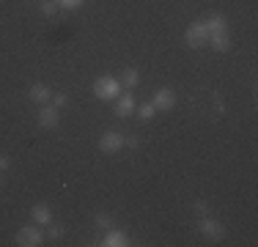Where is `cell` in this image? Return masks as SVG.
Here are the masks:
<instances>
[{
    "instance_id": "e0dca14e",
    "label": "cell",
    "mask_w": 258,
    "mask_h": 247,
    "mask_svg": "<svg viewBox=\"0 0 258 247\" xmlns=\"http://www.w3.org/2000/svg\"><path fill=\"white\" fill-rule=\"evenodd\" d=\"M58 3V9H66V11H75V9H80V6L85 3V0H55Z\"/></svg>"
},
{
    "instance_id": "4fadbf2b",
    "label": "cell",
    "mask_w": 258,
    "mask_h": 247,
    "mask_svg": "<svg viewBox=\"0 0 258 247\" xmlns=\"http://www.w3.org/2000/svg\"><path fill=\"white\" fill-rule=\"evenodd\" d=\"M209 44H212V49H217V52H228L231 36L228 33H214V36H209Z\"/></svg>"
},
{
    "instance_id": "6da1fadb",
    "label": "cell",
    "mask_w": 258,
    "mask_h": 247,
    "mask_svg": "<svg viewBox=\"0 0 258 247\" xmlns=\"http://www.w3.org/2000/svg\"><path fill=\"white\" fill-rule=\"evenodd\" d=\"M121 80L118 77H110V74H104V77H99L94 83V94L96 99H118L121 96Z\"/></svg>"
},
{
    "instance_id": "7a4b0ae2",
    "label": "cell",
    "mask_w": 258,
    "mask_h": 247,
    "mask_svg": "<svg viewBox=\"0 0 258 247\" xmlns=\"http://www.w3.org/2000/svg\"><path fill=\"white\" fill-rule=\"evenodd\" d=\"M124 146H126V138L118 132V129H107V132H102L99 148H102L104 154H118Z\"/></svg>"
},
{
    "instance_id": "5bb4252c",
    "label": "cell",
    "mask_w": 258,
    "mask_h": 247,
    "mask_svg": "<svg viewBox=\"0 0 258 247\" xmlns=\"http://www.w3.org/2000/svg\"><path fill=\"white\" fill-rule=\"evenodd\" d=\"M138 83H140V72L135 69V66L124 69V74H121V85H124V88H135Z\"/></svg>"
},
{
    "instance_id": "7c38bea8",
    "label": "cell",
    "mask_w": 258,
    "mask_h": 247,
    "mask_svg": "<svg viewBox=\"0 0 258 247\" xmlns=\"http://www.w3.org/2000/svg\"><path fill=\"white\" fill-rule=\"evenodd\" d=\"M28 96L33 99L36 104H44L47 99L52 96V91H50V85H44V83H33V85H30V91H28Z\"/></svg>"
},
{
    "instance_id": "8fae6325",
    "label": "cell",
    "mask_w": 258,
    "mask_h": 247,
    "mask_svg": "<svg viewBox=\"0 0 258 247\" xmlns=\"http://www.w3.org/2000/svg\"><path fill=\"white\" fill-rule=\"evenodd\" d=\"M204 25H206L209 36H214V33H228V20H225L223 14L209 17V20H204Z\"/></svg>"
},
{
    "instance_id": "5b68a950",
    "label": "cell",
    "mask_w": 258,
    "mask_h": 247,
    "mask_svg": "<svg viewBox=\"0 0 258 247\" xmlns=\"http://www.w3.org/2000/svg\"><path fill=\"white\" fill-rule=\"evenodd\" d=\"M41 242H44V233L36 225H25V228L17 231V244L20 247H39Z\"/></svg>"
},
{
    "instance_id": "603a6c76",
    "label": "cell",
    "mask_w": 258,
    "mask_h": 247,
    "mask_svg": "<svg viewBox=\"0 0 258 247\" xmlns=\"http://www.w3.org/2000/svg\"><path fill=\"white\" fill-rule=\"evenodd\" d=\"M9 165H11V159L6 157V154H0V173H3V170H9Z\"/></svg>"
},
{
    "instance_id": "44dd1931",
    "label": "cell",
    "mask_w": 258,
    "mask_h": 247,
    "mask_svg": "<svg viewBox=\"0 0 258 247\" xmlns=\"http://www.w3.org/2000/svg\"><path fill=\"white\" fill-rule=\"evenodd\" d=\"M47 233H50V239H58V236H63V228H60V225H50V231H47Z\"/></svg>"
},
{
    "instance_id": "cb8c5ba5",
    "label": "cell",
    "mask_w": 258,
    "mask_h": 247,
    "mask_svg": "<svg viewBox=\"0 0 258 247\" xmlns=\"http://www.w3.org/2000/svg\"><path fill=\"white\" fill-rule=\"evenodd\" d=\"M126 146H129V148H138V146H140V138H138V135H132V138H126Z\"/></svg>"
},
{
    "instance_id": "ffe728a7",
    "label": "cell",
    "mask_w": 258,
    "mask_h": 247,
    "mask_svg": "<svg viewBox=\"0 0 258 247\" xmlns=\"http://www.w3.org/2000/svg\"><path fill=\"white\" fill-rule=\"evenodd\" d=\"M195 214H201V217H204V214H209L206 201H195Z\"/></svg>"
},
{
    "instance_id": "ba28073f",
    "label": "cell",
    "mask_w": 258,
    "mask_h": 247,
    "mask_svg": "<svg viewBox=\"0 0 258 247\" xmlns=\"http://www.w3.org/2000/svg\"><path fill=\"white\" fill-rule=\"evenodd\" d=\"M135 107H138V104H135L132 94H121L115 99V115H118V118H129V115L135 113Z\"/></svg>"
},
{
    "instance_id": "9a60e30c",
    "label": "cell",
    "mask_w": 258,
    "mask_h": 247,
    "mask_svg": "<svg viewBox=\"0 0 258 247\" xmlns=\"http://www.w3.org/2000/svg\"><path fill=\"white\" fill-rule=\"evenodd\" d=\"M135 113H138V118L140 121H151L154 118V104H140V107H135Z\"/></svg>"
},
{
    "instance_id": "d6986e66",
    "label": "cell",
    "mask_w": 258,
    "mask_h": 247,
    "mask_svg": "<svg viewBox=\"0 0 258 247\" xmlns=\"http://www.w3.org/2000/svg\"><path fill=\"white\" fill-rule=\"evenodd\" d=\"M66 102H69V96H66V94H55L52 96V107H66Z\"/></svg>"
},
{
    "instance_id": "ac0fdd59",
    "label": "cell",
    "mask_w": 258,
    "mask_h": 247,
    "mask_svg": "<svg viewBox=\"0 0 258 247\" xmlns=\"http://www.w3.org/2000/svg\"><path fill=\"white\" fill-rule=\"evenodd\" d=\"M55 11H58V3H55V0H44V3H41V14L44 17H52Z\"/></svg>"
},
{
    "instance_id": "8992f818",
    "label": "cell",
    "mask_w": 258,
    "mask_h": 247,
    "mask_svg": "<svg viewBox=\"0 0 258 247\" xmlns=\"http://www.w3.org/2000/svg\"><path fill=\"white\" fill-rule=\"evenodd\" d=\"M151 104H154V110H173L176 107V94L170 88H159Z\"/></svg>"
},
{
    "instance_id": "2e32d148",
    "label": "cell",
    "mask_w": 258,
    "mask_h": 247,
    "mask_svg": "<svg viewBox=\"0 0 258 247\" xmlns=\"http://www.w3.org/2000/svg\"><path fill=\"white\" fill-rule=\"evenodd\" d=\"M94 220H96V225H99V228H104V231H107V228H113V217H110L107 212H99Z\"/></svg>"
},
{
    "instance_id": "52a82bcc",
    "label": "cell",
    "mask_w": 258,
    "mask_h": 247,
    "mask_svg": "<svg viewBox=\"0 0 258 247\" xmlns=\"http://www.w3.org/2000/svg\"><path fill=\"white\" fill-rule=\"evenodd\" d=\"M58 121H60V113H58V107H41L39 110V127L41 129H55L58 127Z\"/></svg>"
},
{
    "instance_id": "277c9868",
    "label": "cell",
    "mask_w": 258,
    "mask_h": 247,
    "mask_svg": "<svg viewBox=\"0 0 258 247\" xmlns=\"http://www.w3.org/2000/svg\"><path fill=\"white\" fill-rule=\"evenodd\" d=\"M184 39H187V44L192 47V49L206 47V44H209V30H206V25H204V22H192V25L187 28V33H184Z\"/></svg>"
},
{
    "instance_id": "9c48e42d",
    "label": "cell",
    "mask_w": 258,
    "mask_h": 247,
    "mask_svg": "<svg viewBox=\"0 0 258 247\" xmlns=\"http://www.w3.org/2000/svg\"><path fill=\"white\" fill-rule=\"evenodd\" d=\"M102 244H104V247H126V244H132V242H129V236H126L124 231H115V228H107V233H104Z\"/></svg>"
},
{
    "instance_id": "3957f363",
    "label": "cell",
    "mask_w": 258,
    "mask_h": 247,
    "mask_svg": "<svg viewBox=\"0 0 258 247\" xmlns=\"http://www.w3.org/2000/svg\"><path fill=\"white\" fill-rule=\"evenodd\" d=\"M198 231L204 233L206 239H212V242H220V239L225 236V225L220 220L209 217V214H204V217L198 220Z\"/></svg>"
},
{
    "instance_id": "d4e9b609",
    "label": "cell",
    "mask_w": 258,
    "mask_h": 247,
    "mask_svg": "<svg viewBox=\"0 0 258 247\" xmlns=\"http://www.w3.org/2000/svg\"><path fill=\"white\" fill-rule=\"evenodd\" d=\"M0 187H3V173H0Z\"/></svg>"
},
{
    "instance_id": "7402d4cb",
    "label": "cell",
    "mask_w": 258,
    "mask_h": 247,
    "mask_svg": "<svg viewBox=\"0 0 258 247\" xmlns=\"http://www.w3.org/2000/svg\"><path fill=\"white\" fill-rule=\"evenodd\" d=\"M214 110H217V113H220V115H223V113H225V102H223V99H220L217 94H214Z\"/></svg>"
},
{
    "instance_id": "30bf717a",
    "label": "cell",
    "mask_w": 258,
    "mask_h": 247,
    "mask_svg": "<svg viewBox=\"0 0 258 247\" xmlns=\"http://www.w3.org/2000/svg\"><path fill=\"white\" fill-rule=\"evenodd\" d=\"M30 217L36 220V225H50L52 222V209L47 206V203H36V206L30 209Z\"/></svg>"
}]
</instances>
